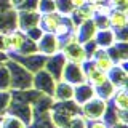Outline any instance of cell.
Masks as SVG:
<instances>
[{
  "label": "cell",
  "mask_w": 128,
  "mask_h": 128,
  "mask_svg": "<svg viewBox=\"0 0 128 128\" xmlns=\"http://www.w3.org/2000/svg\"><path fill=\"white\" fill-rule=\"evenodd\" d=\"M5 64H6L8 70H10V85H11V90H16V91L30 90L34 74L29 72L26 67L21 66L19 62L13 61V59H8Z\"/></svg>",
  "instance_id": "obj_1"
},
{
  "label": "cell",
  "mask_w": 128,
  "mask_h": 128,
  "mask_svg": "<svg viewBox=\"0 0 128 128\" xmlns=\"http://www.w3.org/2000/svg\"><path fill=\"white\" fill-rule=\"evenodd\" d=\"M80 109H82V117L86 122H90V120H99V118H102L104 112L107 109V101L94 96V98H91L85 104H82Z\"/></svg>",
  "instance_id": "obj_2"
},
{
  "label": "cell",
  "mask_w": 128,
  "mask_h": 128,
  "mask_svg": "<svg viewBox=\"0 0 128 128\" xmlns=\"http://www.w3.org/2000/svg\"><path fill=\"white\" fill-rule=\"evenodd\" d=\"M54 83H56V80L51 77L45 69L37 70L34 74V77H32V88H35V90L43 96H50V98L53 96Z\"/></svg>",
  "instance_id": "obj_3"
},
{
  "label": "cell",
  "mask_w": 128,
  "mask_h": 128,
  "mask_svg": "<svg viewBox=\"0 0 128 128\" xmlns=\"http://www.w3.org/2000/svg\"><path fill=\"white\" fill-rule=\"evenodd\" d=\"M35 45H37V53L45 54V56H51V54H54V53L59 51L61 42H59V38L56 37L54 34H51V32H43V35L40 37V40Z\"/></svg>",
  "instance_id": "obj_4"
},
{
  "label": "cell",
  "mask_w": 128,
  "mask_h": 128,
  "mask_svg": "<svg viewBox=\"0 0 128 128\" xmlns=\"http://www.w3.org/2000/svg\"><path fill=\"white\" fill-rule=\"evenodd\" d=\"M66 62L67 61H66V58H64V54L61 53V51H58V53L51 54L50 58H46L43 69H45L48 74L56 80V82H58V80H61L62 69H64V66H66Z\"/></svg>",
  "instance_id": "obj_5"
},
{
  "label": "cell",
  "mask_w": 128,
  "mask_h": 128,
  "mask_svg": "<svg viewBox=\"0 0 128 128\" xmlns=\"http://www.w3.org/2000/svg\"><path fill=\"white\" fill-rule=\"evenodd\" d=\"M61 80L70 83V85H80V83L85 82V75L82 70V64H75V62H66L62 69V75Z\"/></svg>",
  "instance_id": "obj_6"
},
{
  "label": "cell",
  "mask_w": 128,
  "mask_h": 128,
  "mask_svg": "<svg viewBox=\"0 0 128 128\" xmlns=\"http://www.w3.org/2000/svg\"><path fill=\"white\" fill-rule=\"evenodd\" d=\"M16 29L26 32L32 27L38 26L40 21V13L38 11H26V10H18L16 13Z\"/></svg>",
  "instance_id": "obj_7"
},
{
  "label": "cell",
  "mask_w": 128,
  "mask_h": 128,
  "mask_svg": "<svg viewBox=\"0 0 128 128\" xmlns=\"http://www.w3.org/2000/svg\"><path fill=\"white\" fill-rule=\"evenodd\" d=\"M107 53L112 58L115 64H120L122 67L126 69V59H128V46L126 42H115L112 46L107 48Z\"/></svg>",
  "instance_id": "obj_8"
},
{
  "label": "cell",
  "mask_w": 128,
  "mask_h": 128,
  "mask_svg": "<svg viewBox=\"0 0 128 128\" xmlns=\"http://www.w3.org/2000/svg\"><path fill=\"white\" fill-rule=\"evenodd\" d=\"M91 61H93V64L96 67H98L99 70L102 72H109L112 67L115 66V62L112 61V58L109 56V53H107V50H104V48H98V50L93 53V56H91Z\"/></svg>",
  "instance_id": "obj_9"
},
{
  "label": "cell",
  "mask_w": 128,
  "mask_h": 128,
  "mask_svg": "<svg viewBox=\"0 0 128 128\" xmlns=\"http://www.w3.org/2000/svg\"><path fill=\"white\" fill-rule=\"evenodd\" d=\"M91 98H94V88L90 85V83L83 82L80 85L74 86V102L80 107L82 104H85L86 101H90Z\"/></svg>",
  "instance_id": "obj_10"
},
{
  "label": "cell",
  "mask_w": 128,
  "mask_h": 128,
  "mask_svg": "<svg viewBox=\"0 0 128 128\" xmlns=\"http://www.w3.org/2000/svg\"><path fill=\"white\" fill-rule=\"evenodd\" d=\"M107 80H109L115 88H126L128 72H126L125 67H122L120 64H115V66L107 72Z\"/></svg>",
  "instance_id": "obj_11"
},
{
  "label": "cell",
  "mask_w": 128,
  "mask_h": 128,
  "mask_svg": "<svg viewBox=\"0 0 128 128\" xmlns=\"http://www.w3.org/2000/svg\"><path fill=\"white\" fill-rule=\"evenodd\" d=\"M107 21H109V27L115 32L126 29L128 24L126 10H110L109 14H107Z\"/></svg>",
  "instance_id": "obj_12"
},
{
  "label": "cell",
  "mask_w": 128,
  "mask_h": 128,
  "mask_svg": "<svg viewBox=\"0 0 128 128\" xmlns=\"http://www.w3.org/2000/svg\"><path fill=\"white\" fill-rule=\"evenodd\" d=\"M53 98L58 102L59 101H72V98H74V85L64 82V80H58L54 83Z\"/></svg>",
  "instance_id": "obj_13"
},
{
  "label": "cell",
  "mask_w": 128,
  "mask_h": 128,
  "mask_svg": "<svg viewBox=\"0 0 128 128\" xmlns=\"http://www.w3.org/2000/svg\"><path fill=\"white\" fill-rule=\"evenodd\" d=\"M62 19V14H59L58 11H51V13H43L40 14V21H38V27L42 29L43 32H51L56 29L59 22Z\"/></svg>",
  "instance_id": "obj_14"
},
{
  "label": "cell",
  "mask_w": 128,
  "mask_h": 128,
  "mask_svg": "<svg viewBox=\"0 0 128 128\" xmlns=\"http://www.w3.org/2000/svg\"><path fill=\"white\" fill-rule=\"evenodd\" d=\"M96 26H94V22H93V19H90V21H85V22H82V24H78L77 27H75V37H77V40L80 43H85L88 42V40H91L94 37V34H96Z\"/></svg>",
  "instance_id": "obj_15"
},
{
  "label": "cell",
  "mask_w": 128,
  "mask_h": 128,
  "mask_svg": "<svg viewBox=\"0 0 128 128\" xmlns=\"http://www.w3.org/2000/svg\"><path fill=\"white\" fill-rule=\"evenodd\" d=\"M94 43L98 45V48H104V50H107L109 46H112L115 42H117V38H115V32L110 29H101V30H96L94 34Z\"/></svg>",
  "instance_id": "obj_16"
},
{
  "label": "cell",
  "mask_w": 128,
  "mask_h": 128,
  "mask_svg": "<svg viewBox=\"0 0 128 128\" xmlns=\"http://www.w3.org/2000/svg\"><path fill=\"white\" fill-rule=\"evenodd\" d=\"M109 102L115 107L117 110L126 112L128 110V93L126 88H117L112 94V98L109 99Z\"/></svg>",
  "instance_id": "obj_17"
},
{
  "label": "cell",
  "mask_w": 128,
  "mask_h": 128,
  "mask_svg": "<svg viewBox=\"0 0 128 128\" xmlns=\"http://www.w3.org/2000/svg\"><path fill=\"white\" fill-rule=\"evenodd\" d=\"M117 90L112 83L107 80L106 83H102V85H99V86H96L94 88V96H98V98H101L104 99V101H109V99L112 98V94H114V91Z\"/></svg>",
  "instance_id": "obj_18"
},
{
  "label": "cell",
  "mask_w": 128,
  "mask_h": 128,
  "mask_svg": "<svg viewBox=\"0 0 128 128\" xmlns=\"http://www.w3.org/2000/svg\"><path fill=\"white\" fill-rule=\"evenodd\" d=\"M0 128H27V125L21 118L14 117L11 114H5L0 120Z\"/></svg>",
  "instance_id": "obj_19"
},
{
  "label": "cell",
  "mask_w": 128,
  "mask_h": 128,
  "mask_svg": "<svg viewBox=\"0 0 128 128\" xmlns=\"http://www.w3.org/2000/svg\"><path fill=\"white\" fill-rule=\"evenodd\" d=\"M0 90H11L10 85V70H8L6 64H0Z\"/></svg>",
  "instance_id": "obj_20"
},
{
  "label": "cell",
  "mask_w": 128,
  "mask_h": 128,
  "mask_svg": "<svg viewBox=\"0 0 128 128\" xmlns=\"http://www.w3.org/2000/svg\"><path fill=\"white\" fill-rule=\"evenodd\" d=\"M10 104H11V93H10V90H5V91L0 90V117H3V115L8 112Z\"/></svg>",
  "instance_id": "obj_21"
},
{
  "label": "cell",
  "mask_w": 128,
  "mask_h": 128,
  "mask_svg": "<svg viewBox=\"0 0 128 128\" xmlns=\"http://www.w3.org/2000/svg\"><path fill=\"white\" fill-rule=\"evenodd\" d=\"M38 13H51V11H56V5L54 0H38Z\"/></svg>",
  "instance_id": "obj_22"
},
{
  "label": "cell",
  "mask_w": 128,
  "mask_h": 128,
  "mask_svg": "<svg viewBox=\"0 0 128 128\" xmlns=\"http://www.w3.org/2000/svg\"><path fill=\"white\" fill-rule=\"evenodd\" d=\"M64 128H86V120L82 115H74L69 122L66 123Z\"/></svg>",
  "instance_id": "obj_23"
},
{
  "label": "cell",
  "mask_w": 128,
  "mask_h": 128,
  "mask_svg": "<svg viewBox=\"0 0 128 128\" xmlns=\"http://www.w3.org/2000/svg\"><path fill=\"white\" fill-rule=\"evenodd\" d=\"M24 34H26V37L29 38V40H32V42H35V43H37L38 40H40V37H42V35H43V30L40 29L38 26H35V27H32V29L26 30V32H24Z\"/></svg>",
  "instance_id": "obj_24"
},
{
  "label": "cell",
  "mask_w": 128,
  "mask_h": 128,
  "mask_svg": "<svg viewBox=\"0 0 128 128\" xmlns=\"http://www.w3.org/2000/svg\"><path fill=\"white\" fill-rule=\"evenodd\" d=\"M106 5L110 10H126L128 8V0H107Z\"/></svg>",
  "instance_id": "obj_25"
},
{
  "label": "cell",
  "mask_w": 128,
  "mask_h": 128,
  "mask_svg": "<svg viewBox=\"0 0 128 128\" xmlns=\"http://www.w3.org/2000/svg\"><path fill=\"white\" fill-rule=\"evenodd\" d=\"M38 8V0H24L22 5L18 10H26V11H37Z\"/></svg>",
  "instance_id": "obj_26"
},
{
  "label": "cell",
  "mask_w": 128,
  "mask_h": 128,
  "mask_svg": "<svg viewBox=\"0 0 128 128\" xmlns=\"http://www.w3.org/2000/svg\"><path fill=\"white\" fill-rule=\"evenodd\" d=\"M86 128H110V126H107L106 123L99 118V120H90V122H86Z\"/></svg>",
  "instance_id": "obj_27"
},
{
  "label": "cell",
  "mask_w": 128,
  "mask_h": 128,
  "mask_svg": "<svg viewBox=\"0 0 128 128\" xmlns=\"http://www.w3.org/2000/svg\"><path fill=\"white\" fill-rule=\"evenodd\" d=\"M70 5H72V8H82V6H85L86 5V2L85 0H70Z\"/></svg>",
  "instance_id": "obj_28"
},
{
  "label": "cell",
  "mask_w": 128,
  "mask_h": 128,
  "mask_svg": "<svg viewBox=\"0 0 128 128\" xmlns=\"http://www.w3.org/2000/svg\"><path fill=\"white\" fill-rule=\"evenodd\" d=\"M8 2H10V6H11V8L18 10V8L22 5V2H24V0H8Z\"/></svg>",
  "instance_id": "obj_29"
},
{
  "label": "cell",
  "mask_w": 128,
  "mask_h": 128,
  "mask_svg": "<svg viewBox=\"0 0 128 128\" xmlns=\"http://www.w3.org/2000/svg\"><path fill=\"white\" fill-rule=\"evenodd\" d=\"M86 5H104L107 0H85Z\"/></svg>",
  "instance_id": "obj_30"
},
{
  "label": "cell",
  "mask_w": 128,
  "mask_h": 128,
  "mask_svg": "<svg viewBox=\"0 0 128 128\" xmlns=\"http://www.w3.org/2000/svg\"><path fill=\"white\" fill-rule=\"evenodd\" d=\"M110 128H128V126H126V122H117L115 125H112Z\"/></svg>",
  "instance_id": "obj_31"
},
{
  "label": "cell",
  "mask_w": 128,
  "mask_h": 128,
  "mask_svg": "<svg viewBox=\"0 0 128 128\" xmlns=\"http://www.w3.org/2000/svg\"><path fill=\"white\" fill-rule=\"evenodd\" d=\"M0 120H2V117H0Z\"/></svg>",
  "instance_id": "obj_32"
}]
</instances>
